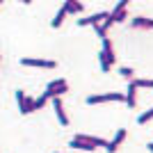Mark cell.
<instances>
[{
    "instance_id": "1",
    "label": "cell",
    "mask_w": 153,
    "mask_h": 153,
    "mask_svg": "<svg viewBox=\"0 0 153 153\" xmlns=\"http://www.w3.org/2000/svg\"><path fill=\"white\" fill-rule=\"evenodd\" d=\"M126 103V94H119V91H110V94H96V96H87V105H98V103Z\"/></svg>"
},
{
    "instance_id": "2",
    "label": "cell",
    "mask_w": 153,
    "mask_h": 153,
    "mask_svg": "<svg viewBox=\"0 0 153 153\" xmlns=\"http://www.w3.org/2000/svg\"><path fill=\"white\" fill-rule=\"evenodd\" d=\"M69 91V85H66V80H62V78H57V80H53V82H48V87H46V94H48V98H55V96H62Z\"/></svg>"
},
{
    "instance_id": "3",
    "label": "cell",
    "mask_w": 153,
    "mask_h": 153,
    "mask_svg": "<svg viewBox=\"0 0 153 153\" xmlns=\"http://www.w3.org/2000/svg\"><path fill=\"white\" fill-rule=\"evenodd\" d=\"M21 64L23 66H39V69H55L57 66L53 59H41V57H23Z\"/></svg>"
},
{
    "instance_id": "4",
    "label": "cell",
    "mask_w": 153,
    "mask_h": 153,
    "mask_svg": "<svg viewBox=\"0 0 153 153\" xmlns=\"http://www.w3.org/2000/svg\"><path fill=\"white\" fill-rule=\"evenodd\" d=\"M53 101V110H55V114H57V121H59V126H69V117H66V112H64V103H62V98L59 96H55V98H51Z\"/></svg>"
},
{
    "instance_id": "5",
    "label": "cell",
    "mask_w": 153,
    "mask_h": 153,
    "mask_svg": "<svg viewBox=\"0 0 153 153\" xmlns=\"http://www.w3.org/2000/svg\"><path fill=\"white\" fill-rule=\"evenodd\" d=\"M128 2H130V0H119V5H117L112 12H110V16H112V21H114V23H121V21L128 19V16H126V7H128Z\"/></svg>"
},
{
    "instance_id": "6",
    "label": "cell",
    "mask_w": 153,
    "mask_h": 153,
    "mask_svg": "<svg viewBox=\"0 0 153 153\" xmlns=\"http://www.w3.org/2000/svg\"><path fill=\"white\" fill-rule=\"evenodd\" d=\"M110 16V12H98L94 14V16H87V19H78V25H98V23H103V21Z\"/></svg>"
},
{
    "instance_id": "7",
    "label": "cell",
    "mask_w": 153,
    "mask_h": 153,
    "mask_svg": "<svg viewBox=\"0 0 153 153\" xmlns=\"http://www.w3.org/2000/svg\"><path fill=\"white\" fill-rule=\"evenodd\" d=\"M123 140H126V128H119V130H117V135H114V140L108 142V146H105V149H108V153H114L117 149L121 146Z\"/></svg>"
},
{
    "instance_id": "8",
    "label": "cell",
    "mask_w": 153,
    "mask_h": 153,
    "mask_svg": "<svg viewBox=\"0 0 153 153\" xmlns=\"http://www.w3.org/2000/svg\"><path fill=\"white\" fill-rule=\"evenodd\" d=\"M101 53L105 55V57H108V62H110V64H114V62H117V55H114V48H112V41H110L108 37L103 39V48H101Z\"/></svg>"
},
{
    "instance_id": "9",
    "label": "cell",
    "mask_w": 153,
    "mask_h": 153,
    "mask_svg": "<svg viewBox=\"0 0 153 153\" xmlns=\"http://www.w3.org/2000/svg\"><path fill=\"white\" fill-rule=\"evenodd\" d=\"M126 103L128 108H137V87L133 82H128V89H126Z\"/></svg>"
},
{
    "instance_id": "10",
    "label": "cell",
    "mask_w": 153,
    "mask_h": 153,
    "mask_svg": "<svg viewBox=\"0 0 153 153\" xmlns=\"http://www.w3.org/2000/svg\"><path fill=\"white\" fill-rule=\"evenodd\" d=\"M130 27H135V30H140V27H151L153 30V19H144V16H135L133 21H130Z\"/></svg>"
},
{
    "instance_id": "11",
    "label": "cell",
    "mask_w": 153,
    "mask_h": 153,
    "mask_svg": "<svg viewBox=\"0 0 153 153\" xmlns=\"http://www.w3.org/2000/svg\"><path fill=\"white\" fill-rule=\"evenodd\" d=\"M19 110H21V114L34 112V98H32V96H25L23 101H19Z\"/></svg>"
},
{
    "instance_id": "12",
    "label": "cell",
    "mask_w": 153,
    "mask_h": 153,
    "mask_svg": "<svg viewBox=\"0 0 153 153\" xmlns=\"http://www.w3.org/2000/svg\"><path fill=\"white\" fill-rule=\"evenodd\" d=\"M69 146H71V149H78V151H94V149H96L94 144H87V142L78 140V137H71Z\"/></svg>"
},
{
    "instance_id": "13",
    "label": "cell",
    "mask_w": 153,
    "mask_h": 153,
    "mask_svg": "<svg viewBox=\"0 0 153 153\" xmlns=\"http://www.w3.org/2000/svg\"><path fill=\"white\" fill-rule=\"evenodd\" d=\"M66 16H69V9L62 5V7L57 9V14H55V19L51 21V27H59V25L64 23V19H66Z\"/></svg>"
},
{
    "instance_id": "14",
    "label": "cell",
    "mask_w": 153,
    "mask_h": 153,
    "mask_svg": "<svg viewBox=\"0 0 153 153\" xmlns=\"http://www.w3.org/2000/svg\"><path fill=\"white\" fill-rule=\"evenodd\" d=\"M130 82H133L137 89H153V80H146V78H133Z\"/></svg>"
},
{
    "instance_id": "15",
    "label": "cell",
    "mask_w": 153,
    "mask_h": 153,
    "mask_svg": "<svg viewBox=\"0 0 153 153\" xmlns=\"http://www.w3.org/2000/svg\"><path fill=\"white\" fill-rule=\"evenodd\" d=\"M64 7L69 9V14H80L82 12V2H78V0H64Z\"/></svg>"
},
{
    "instance_id": "16",
    "label": "cell",
    "mask_w": 153,
    "mask_h": 153,
    "mask_svg": "<svg viewBox=\"0 0 153 153\" xmlns=\"http://www.w3.org/2000/svg\"><path fill=\"white\" fill-rule=\"evenodd\" d=\"M48 101H51V98H48V94L44 91V94L39 96V98H34V110H41V108H44V105H46Z\"/></svg>"
},
{
    "instance_id": "17",
    "label": "cell",
    "mask_w": 153,
    "mask_h": 153,
    "mask_svg": "<svg viewBox=\"0 0 153 153\" xmlns=\"http://www.w3.org/2000/svg\"><path fill=\"white\" fill-rule=\"evenodd\" d=\"M151 119H153V108H151V110H146V112H142L140 119H137V123H142V126H144V123H149Z\"/></svg>"
},
{
    "instance_id": "18",
    "label": "cell",
    "mask_w": 153,
    "mask_h": 153,
    "mask_svg": "<svg viewBox=\"0 0 153 153\" xmlns=\"http://www.w3.org/2000/svg\"><path fill=\"white\" fill-rule=\"evenodd\" d=\"M98 62H101V69L105 71V73H108V71L112 69V64L108 62V57H105V55H103V53H98Z\"/></svg>"
},
{
    "instance_id": "19",
    "label": "cell",
    "mask_w": 153,
    "mask_h": 153,
    "mask_svg": "<svg viewBox=\"0 0 153 153\" xmlns=\"http://www.w3.org/2000/svg\"><path fill=\"white\" fill-rule=\"evenodd\" d=\"M119 73H121V76L126 78L128 82H130V80L135 78V71H133V69H128V66H121V69H119Z\"/></svg>"
},
{
    "instance_id": "20",
    "label": "cell",
    "mask_w": 153,
    "mask_h": 153,
    "mask_svg": "<svg viewBox=\"0 0 153 153\" xmlns=\"http://www.w3.org/2000/svg\"><path fill=\"white\" fill-rule=\"evenodd\" d=\"M149 151H151V153H153V142H151V144H149Z\"/></svg>"
},
{
    "instance_id": "21",
    "label": "cell",
    "mask_w": 153,
    "mask_h": 153,
    "mask_svg": "<svg viewBox=\"0 0 153 153\" xmlns=\"http://www.w3.org/2000/svg\"><path fill=\"white\" fill-rule=\"evenodd\" d=\"M21 2H25V5H30V2H32V0H21Z\"/></svg>"
},
{
    "instance_id": "22",
    "label": "cell",
    "mask_w": 153,
    "mask_h": 153,
    "mask_svg": "<svg viewBox=\"0 0 153 153\" xmlns=\"http://www.w3.org/2000/svg\"><path fill=\"white\" fill-rule=\"evenodd\" d=\"M2 2H5V0H0V5H2Z\"/></svg>"
},
{
    "instance_id": "23",
    "label": "cell",
    "mask_w": 153,
    "mask_h": 153,
    "mask_svg": "<svg viewBox=\"0 0 153 153\" xmlns=\"http://www.w3.org/2000/svg\"><path fill=\"white\" fill-rule=\"evenodd\" d=\"M0 57H2V55H0Z\"/></svg>"
},
{
    "instance_id": "24",
    "label": "cell",
    "mask_w": 153,
    "mask_h": 153,
    "mask_svg": "<svg viewBox=\"0 0 153 153\" xmlns=\"http://www.w3.org/2000/svg\"><path fill=\"white\" fill-rule=\"evenodd\" d=\"M55 153H57V151H55Z\"/></svg>"
}]
</instances>
